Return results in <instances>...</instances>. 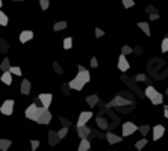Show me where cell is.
<instances>
[{"instance_id": "cell-1", "label": "cell", "mask_w": 168, "mask_h": 151, "mask_svg": "<svg viewBox=\"0 0 168 151\" xmlns=\"http://www.w3.org/2000/svg\"><path fill=\"white\" fill-rule=\"evenodd\" d=\"M44 109H45V107H42V106H35V104L32 103V104L26 109L24 115H26V118H27V119H30V121H37V118L41 115Z\"/></svg>"}, {"instance_id": "cell-2", "label": "cell", "mask_w": 168, "mask_h": 151, "mask_svg": "<svg viewBox=\"0 0 168 151\" xmlns=\"http://www.w3.org/2000/svg\"><path fill=\"white\" fill-rule=\"evenodd\" d=\"M132 103L133 101H130L129 98L126 97H121V95H117L112 101H109V103H106L105 106L106 107H120V106H132Z\"/></svg>"}, {"instance_id": "cell-3", "label": "cell", "mask_w": 168, "mask_h": 151, "mask_svg": "<svg viewBox=\"0 0 168 151\" xmlns=\"http://www.w3.org/2000/svg\"><path fill=\"white\" fill-rule=\"evenodd\" d=\"M121 132H123V138L130 136V135H133L135 132H138V125H136V124H133V122H130V121H127V122L123 124Z\"/></svg>"}, {"instance_id": "cell-4", "label": "cell", "mask_w": 168, "mask_h": 151, "mask_svg": "<svg viewBox=\"0 0 168 151\" xmlns=\"http://www.w3.org/2000/svg\"><path fill=\"white\" fill-rule=\"evenodd\" d=\"M77 68H79V73H77V76H76V77H77V79H79V80H80L84 85L89 83V80H91V74H89V71L85 68L84 65H79Z\"/></svg>"}, {"instance_id": "cell-5", "label": "cell", "mask_w": 168, "mask_h": 151, "mask_svg": "<svg viewBox=\"0 0 168 151\" xmlns=\"http://www.w3.org/2000/svg\"><path fill=\"white\" fill-rule=\"evenodd\" d=\"M14 106H15V104H14V100H6V101H3V104H2V107H0L2 115H6V116L12 115Z\"/></svg>"}, {"instance_id": "cell-6", "label": "cell", "mask_w": 168, "mask_h": 151, "mask_svg": "<svg viewBox=\"0 0 168 151\" xmlns=\"http://www.w3.org/2000/svg\"><path fill=\"white\" fill-rule=\"evenodd\" d=\"M52 121V113H50V111L48 109H44L42 111V113L37 118V121L35 122H38V124H42V125H45V124H48Z\"/></svg>"}, {"instance_id": "cell-7", "label": "cell", "mask_w": 168, "mask_h": 151, "mask_svg": "<svg viewBox=\"0 0 168 151\" xmlns=\"http://www.w3.org/2000/svg\"><path fill=\"white\" fill-rule=\"evenodd\" d=\"M91 118H92V112H91V111H88V112H80L79 119H77V122H76V125H77V127L86 125V122H88Z\"/></svg>"}, {"instance_id": "cell-8", "label": "cell", "mask_w": 168, "mask_h": 151, "mask_svg": "<svg viewBox=\"0 0 168 151\" xmlns=\"http://www.w3.org/2000/svg\"><path fill=\"white\" fill-rule=\"evenodd\" d=\"M38 98H40V101H41V106H42V107H45V109H48V107H50L52 100H53L52 94H47V92L40 94V95H38Z\"/></svg>"}, {"instance_id": "cell-9", "label": "cell", "mask_w": 168, "mask_h": 151, "mask_svg": "<svg viewBox=\"0 0 168 151\" xmlns=\"http://www.w3.org/2000/svg\"><path fill=\"white\" fill-rule=\"evenodd\" d=\"M129 68H130V64H129L127 58L124 54H120V58H118V70H120L121 73H126Z\"/></svg>"}, {"instance_id": "cell-10", "label": "cell", "mask_w": 168, "mask_h": 151, "mask_svg": "<svg viewBox=\"0 0 168 151\" xmlns=\"http://www.w3.org/2000/svg\"><path fill=\"white\" fill-rule=\"evenodd\" d=\"M164 133H165V127L164 125H161V124L155 125L153 127V141H159L164 136Z\"/></svg>"}, {"instance_id": "cell-11", "label": "cell", "mask_w": 168, "mask_h": 151, "mask_svg": "<svg viewBox=\"0 0 168 151\" xmlns=\"http://www.w3.org/2000/svg\"><path fill=\"white\" fill-rule=\"evenodd\" d=\"M105 138H106V141H108L111 145H115V144L123 142V138H121V136H117L115 133H106Z\"/></svg>"}, {"instance_id": "cell-12", "label": "cell", "mask_w": 168, "mask_h": 151, "mask_svg": "<svg viewBox=\"0 0 168 151\" xmlns=\"http://www.w3.org/2000/svg\"><path fill=\"white\" fill-rule=\"evenodd\" d=\"M84 86H85V85L80 82V80H79V79H77V77H74L73 80H70V82H68V88H70V89H74V91H82V89H84Z\"/></svg>"}, {"instance_id": "cell-13", "label": "cell", "mask_w": 168, "mask_h": 151, "mask_svg": "<svg viewBox=\"0 0 168 151\" xmlns=\"http://www.w3.org/2000/svg\"><path fill=\"white\" fill-rule=\"evenodd\" d=\"M30 89H32L30 82H29L27 79H24V80L21 82V85H20V92H21L23 95H29V94H30Z\"/></svg>"}, {"instance_id": "cell-14", "label": "cell", "mask_w": 168, "mask_h": 151, "mask_svg": "<svg viewBox=\"0 0 168 151\" xmlns=\"http://www.w3.org/2000/svg\"><path fill=\"white\" fill-rule=\"evenodd\" d=\"M89 133H91V128H89V127H86V125L77 127V136H79L80 139H88Z\"/></svg>"}, {"instance_id": "cell-15", "label": "cell", "mask_w": 168, "mask_h": 151, "mask_svg": "<svg viewBox=\"0 0 168 151\" xmlns=\"http://www.w3.org/2000/svg\"><path fill=\"white\" fill-rule=\"evenodd\" d=\"M34 38V32L32 30H23L21 33H20V42L21 44H26L27 41H30Z\"/></svg>"}, {"instance_id": "cell-16", "label": "cell", "mask_w": 168, "mask_h": 151, "mask_svg": "<svg viewBox=\"0 0 168 151\" xmlns=\"http://www.w3.org/2000/svg\"><path fill=\"white\" fill-rule=\"evenodd\" d=\"M59 141H61V139L58 138V133L53 132V130H50V132H48V145H50V147H55V145H58Z\"/></svg>"}, {"instance_id": "cell-17", "label": "cell", "mask_w": 168, "mask_h": 151, "mask_svg": "<svg viewBox=\"0 0 168 151\" xmlns=\"http://www.w3.org/2000/svg\"><path fill=\"white\" fill-rule=\"evenodd\" d=\"M98 101H100V98H98V95H95V94L86 97V103L89 104V107H95V106L98 104Z\"/></svg>"}, {"instance_id": "cell-18", "label": "cell", "mask_w": 168, "mask_h": 151, "mask_svg": "<svg viewBox=\"0 0 168 151\" xmlns=\"http://www.w3.org/2000/svg\"><path fill=\"white\" fill-rule=\"evenodd\" d=\"M0 80L5 83V85H12V74L9 73V71H5V73H2V77H0Z\"/></svg>"}, {"instance_id": "cell-19", "label": "cell", "mask_w": 168, "mask_h": 151, "mask_svg": "<svg viewBox=\"0 0 168 151\" xmlns=\"http://www.w3.org/2000/svg\"><path fill=\"white\" fill-rule=\"evenodd\" d=\"M89 148H91V142H89V139H82L80 144H79L77 151H89Z\"/></svg>"}, {"instance_id": "cell-20", "label": "cell", "mask_w": 168, "mask_h": 151, "mask_svg": "<svg viewBox=\"0 0 168 151\" xmlns=\"http://www.w3.org/2000/svg\"><path fill=\"white\" fill-rule=\"evenodd\" d=\"M138 27H139L147 37L152 35V33H150V26H148V23H145V21H139V23H138Z\"/></svg>"}, {"instance_id": "cell-21", "label": "cell", "mask_w": 168, "mask_h": 151, "mask_svg": "<svg viewBox=\"0 0 168 151\" xmlns=\"http://www.w3.org/2000/svg\"><path fill=\"white\" fill-rule=\"evenodd\" d=\"M152 101V104H155V106H159V104H162V101H164V95L161 94V92H156V95L150 100Z\"/></svg>"}, {"instance_id": "cell-22", "label": "cell", "mask_w": 168, "mask_h": 151, "mask_svg": "<svg viewBox=\"0 0 168 151\" xmlns=\"http://www.w3.org/2000/svg\"><path fill=\"white\" fill-rule=\"evenodd\" d=\"M156 92H158V91H156L153 86H147V88H145V91H144L145 97H147V98H150V100H152V98L156 95Z\"/></svg>"}, {"instance_id": "cell-23", "label": "cell", "mask_w": 168, "mask_h": 151, "mask_svg": "<svg viewBox=\"0 0 168 151\" xmlns=\"http://www.w3.org/2000/svg\"><path fill=\"white\" fill-rule=\"evenodd\" d=\"M9 67H11V62H9V58H5V59L2 61V64H0V70H2V73H5V71H8V70H9Z\"/></svg>"}, {"instance_id": "cell-24", "label": "cell", "mask_w": 168, "mask_h": 151, "mask_svg": "<svg viewBox=\"0 0 168 151\" xmlns=\"http://www.w3.org/2000/svg\"><path fill=\"white\" fill-rule=\"evenodd\" d=\"M147 142H148V141H147L145 138H142V139H139V141H136V142H135V148H136L138 151H141L144 147H145V145H147Z\"/></svg>"}, {"instance_id": "cell-25", "label": "cell", "mask_w": 168, "mask_h": 151, "mask_svg": "<svg viewBox=\"0 0 168 151\" xmlns=\"http://www.w3.org/2000/svg\"><path fill=\"white\" fill-rule=\"evenodd\" d=\"M11 145H12V142L9 139H0V150L2 151H6Z\"/></svg>"}, {"instance_id": "cell-26", "label": "cell", "mask_w": 168, "mask_h": 151, "mask_svg": "<svg viewBox=\"0 0 168 151\" xmlns=\"http://www.w3.org/2000/svg\"><path fill=\"white\" fill-rule=\"evenodd\" d=\"M53 29H55L56 32L67 29V21H56V23H55V26H53Z\"/></svg>"}, {"instance_id": "cell-27", "label": "cell", "mask_w": 168, "mask_h": 151, "mask_svg": "<svg viewBox=\"0 0 168 151\" xmlns=\"http://www.w3.org/2000/svg\"><path fill=\"white\" fill-rule=\"evenodd\" d=\"M95 121H97V125H98L102 130H106V128H108V121H106L105 118H100V116H97V119H95Z\"/></svg>"}, {"instance_id": "cell-28", "label": "cell", "mask_w": 168, "mask_h": 151, "mask_svg": "<svg viewBox=\"0 0 168 151\" xmlns=\"http://www.w3.org/2000/svg\"><path fill=\"white\" fill-rule=\"evenodd\" d=\"M8 50H9L8 41H6V39H0V51H2V53H6Z\"/></svg>"}, {"instance_id": "cell-29", "label": "cell", "mask_w": 168, "mask_h": 151, "mask_svg": "<svg viewBox=\"0 0 168 151\" xmlns=\"http://www.w3.org/2000/svg\"><path fill=\"white\" fill-rule=\"evenodd\" d=\"M88 138H98V139H103L105 138V133H102V132H95V130H91V133H89V136Z\"/></svg>"}, {"instance_id": "cell-30", "label": "cell", "mask_w": 168, "mask_h": 151, "mask_svg": "<svg viewBox=\"0 0 168 151\" xmlns=\"http://www.w3.org/2000/svg\"><path fill=\"white\" fill-rule=\"evenodd\" d=\"M0 26H8V15L3 11H0Z\"/></svg>"}, {"instance_id": "cell-31", "label": "cell", "mask_w": 168, "mask_h": 151, "mask_svg": "<svg viewBox=\"0 0 168 151\" xmlns=\"http://www.w3.org/2000/svg\"><path fill=\"white\" fill-rule=\"evenodd\" d=\"M71 47H73V38H65V39H64V48H65V50H70V48H71Z\"/></svg>"}, {"instance_id": "cell-32", "label": "cell", "mask_w": 168, "mask_h": 151, "mask_svg": "<svg viewBox=\"0 0 168 151\" xmlns=\"http://www.w3.org/2000/svg\"><path fill=\"white\" fill-rule=\"evenodd\" d=\"M138 130H139V133H141V135L145 138V136H147V133H148L152 128H150L148 125H141V127H138Z\"/></svg>"}, {"instance_id": "cell-33", "label": "cell", "mask_w": 168, "mask_h": 151, "mask_svg": "<svg viewBox=\"0 0 168 151\" xmlns=\"http://www.w3.org/2000/svg\"><path fill=\"white\" fill-rule=\"evenodd\" d=\"M56 133H58V138H59V139H64V138L68 135V128H67V127H62V128H61L59 132H56Z\"/></svg>"}, {"instance_id": "cell-34", "label": "cell", "mask_w": 168, "mask_h": 151, "mask_svg": "<svg viewBox=\"0 0 168 151\" xmlns=\"http://www.w3.org/2000/svg\"><path fill=\"white\" fill-rule=\"evenodd\" d=\"M8 71L14 76H21V68H20V67H9Z\"/></svg>"}, {"instance_id": "cell-35", "label": "cell", "mask_w": 168, "mask_h": 151, "mask_svg": "<svg viewBox=\"0 0 168 151\" xmlns=\"http://www.w3.org/2000/svg\"><path fill=\"white\" fill-rule=\"evenodd\" d=\"M59 121H61V124H62V127H67V128H70L71 127V122L67 119V118H64V116H61L59 118Z\"/></svg>"}, {"instance_id": "cell-36", "label": "cell", "mask_w": 168, "mask_h": 151, "mask_svg": "<svg viewBox=\"0 0 168 151\" xmlns=\"http://www.w3.org/2000/svg\"><path fill=\"white\" fill-rule=\"evenodd\" d=\"M132 51H133V50H132V47H129V45H123V47H121V54H124V56H126V54H130Z\"/></svg>"}, {"instance_id": "cell-37", "label": "cell", "mask_w": 168, "mask_h": 151, "mask_svg": "<svg viewBox=\"0 0 168 151\" xmlns=\"http://www.w3.org/2000/svg\"><path fill=\"white\" fill-rule=\"evenodd\" d=\"M40 6H41L42 11H47L48 6H50V2L48 0H40Z\"/></svg>"}, {"instance_id": "cell-38", "label": "cell", "mask_w": 168, "mask_h": 151, "mask_svg": "<svg viewBox=\"0 0 168 151\" xmlns=\"http://www.w3.org/2000/svg\"><path fill=\"white\" fill-rule=\"evenodd\" d=\"M123 2V6L129 9V8H132V6H135V0H121Z\"/></svg>"}, {"instance_id": "cell-39", "label": "cell", "mask_w": 168, "mask_h": 151, "mask_svg": "<svg viewBox=\"0 0 168 151\" xmlns=\"http://www.w3.org/2000/svg\"><path fill=\"white\" fill-rule=\"evenodd\" d=\"M161 48H162V53H167L168 51V38L162 39V44H161Z\"/></svg>"}, {"instance_id": "cell-40", "label": "cell", "mask_w": 168, "mask_h": 151, "mask_svg": "<svg viewBox=\"0 0 168 151\" xmlns=\"http://www.w3.org/2000/svg\"><path fill=\"white\" fill-rule=\"evenodd\" d=\"M147 12H148L150 15H153V14H159V12H158V9H156L153 5H147Z\"/></svg>"}, {"instance_id": "cell-41", "label": "cell", "mask_w": 168, "mask_h": 151, "mask_svg": "<svg viewBox=\"0 0 168 151\" xmlns=\"http://www.w3.org/2000/svg\"><path fill=\"white\" fill-rule=\"evenodd\" d=\"M53 70H55L58 74H64V70L61 68V65H59L58 62H53Z\"/></svg>"}, {"instance_id": "cell-42", "label": "cell", "mask_w": 168, "mask_h": 151, "mask_svg": "<svg viewBox=\"0 0 168 151\" xmlns=\"http://www.w3.org/2000/svg\"><path fill=\"white\" fill-rule=\"evenodd\" d=\"M38 147H40V141H37V139L30 141V148H32V151H37Z\"/></svg>"}, {"instance_id": "cell-43", "label": "cell", "mask_w": 168, "mask_h": 151, "mask_svg": "<svg viewBox=\"0 0 168 151\" xmlns=\"http://www.w3.org/2000/svg\"><path fill=\"white\" fill-rule=\"evenodd\" d=\"M62 91L65 95H70V88H68V83H62Z\"/></svg>"}, {"instance_id": "cell-44", "label": "cell", "mask_w": 168, "mask_h": 151, "mask_svg": "<svg viewBox=\"0 0 168 151\" xmlns=\"http://www.w3.org/2000/svg\"><path fill=\"white\" fill-rule=\"evenodd\" d=\"M135 80H136V82H144V80H147V76L145 74H138L136 77H135Z\"/></svg>"}, {"instance_id": "cell-45", "label": "cell", "mask_w": 168, "mask_h": 151, "mask_svg": "<svg viewBox=\"0 0 168 151\" xmlns=\"http://www.w3.org/2000/svg\"><path fill=\"white\" fill-rule=\"evenodd\" d=\"M94 32H95V37H97V38H102L103 35H105V32H103L102 29H98V27H95V30H94Z\"/></svg>"}, {"instance_id": "cell-46", "label": "cell", "mask_w": 168, "mask_h": 151, "mask_svg": "<svg viewBox=\"0 0 168 151\" xmlns=\"http://www.w3.org/2000/svg\"><path fill=\"white\" fill-rule=\"evenodd\" d=\"M91 67H92V68H97V67H98L97 58H91Z\"/></svg>"}, {"instance_id": "cell-47", "label": "cell", "mask_w": 168, "mask_h": 151, "mask_svg": "<svg viewBox=\"0 0 168 151\" xmlns=\"http://www.w3.org/2000/svg\"><path fill=\"white\" fill-rule=\"evenodd\" d=\"M158 18H159V14H153V15H150V17H148V20H150V21L158 20Z\"/></svg>"}, {"instance_id": "cell-48", "label": "cell", "mask_w": 168, "mask_h": 151, "mask_svg": "<svg viewBox=\"0 0 168 151\" xmlns=\"http://www.w3.org/2000/svg\"><path fill=\"white\" fill-rule=\"evenodd\" d=\"M164 116L168 119V111H165V109H164Z\"/></svg>"}, {"instance_id": "cell-49", "label": "cell", "mask_w": 168, "mask_h": 151, "mask_svg": "<svg viewBox=\"0 0 168 151\" xmlns=\"http://www.w3.org/2000/svg\"><path fill=\"white\" fill-rule=\"evenodd\" d=\"M2 6H3V0H0V8H2Z\"/></svg>"}, {"instance_id": "cell-50", "label": "cell", "mask_w": 168, "mask_h": 151, "mask_svg": "<svg viewBox=\"0 0 168 151\" xmlns=\"http://www.w3.org/2000/svg\"><path fill=\"white\" fill-rule=\"evenodd\" d=\"M165 111H168V104H167V106H165Z\"/></svg>"}, {"instance_id": "cell-51", "label": "cell", "mask_w": 168, "mask_h": 151, "mask_svg": "<svg viewBox=\"0 0 168 151\" xmlns=\"http://www.w3.org/2000/svg\"><path fill=\"white\" fill-rule=\"evenodd\" d=\"M12 2H21V0H12Z\"/></svg>"}, {"instance_id": "cell-52", "label": "cell", "mask_w": 168, "mask_h": 151, "mask_svg": "<svg viewBox=\"0 0 168 151\" xmlns=\"http://www.w3.org/2000/svg\"><path fill=\"white\" fill-rule=\"evenodd\" d=\"M167 95H168V88H167Z\"/></svg>"}]
</instances>
